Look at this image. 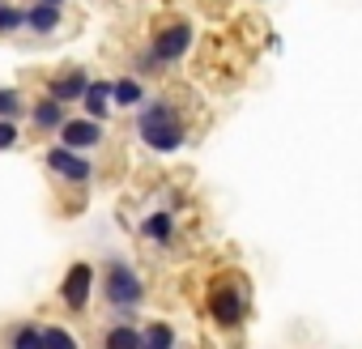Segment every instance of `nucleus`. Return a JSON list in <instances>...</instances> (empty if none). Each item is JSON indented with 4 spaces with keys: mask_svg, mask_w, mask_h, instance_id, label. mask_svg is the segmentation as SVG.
<instances>
[{
    "mask_svg": "<svg viewBox=\"0 0 362 349\" xmlns=\"http://www.w3.org/2000/svg\"><path fill=\"white\" fill-rule=\"evenodd\" d=\"M136 132H141V141L153 153H175V149H184V141H188V124L179 119L175 102H166V98H153V102L141 107Z\"/></svg>",
    "mask_w": 362,
    "mask_h": 349,
    "instance_id": "obj_1",
    "label": "nucleus"
},
{
    "mask_svg": "<svg viewBox=\"0 0 362 349\" xmlns=\"http://www.w3.org/2000/svg\"><path fill=\"white\" fill-rule=\"evenodd\" d=\"M205 311H209V319H214L222 332L243 328V324H247V315H252L247 285H243L239 277H218V281L209 285V294H205Z\"/></svg>",
    "mask_w": 362,
    "mask_h": 349,
    "instance_id": "obj_2",
    "label": "nucleus"
},
{
    "mask_svg": "<svg viewBox=\"0 0 362 349\" xmlns=\"http://www.w3.org/2000/svg\"><path fill=\"white\" fill-rule=\"evenodd\" d=\"M192 22H170V26H162L158 35H153V43H149V56H145V64H179L188 52H192Z\"/></svg>",
    "mask_w": 362,
    "mask_h": 349,
    "instance_id": "obj_3",
    "label": "nucleus"
},
{
    "mask_svg": "<svg viewBox=\"0 0 362 349\" xmlns=\"http://www.w3.org/2000/svg\"><path fill=\"white\" fill-rule=\"evenodd\" d=\"M145 298V285H141V277L128 268V264H111L107 268V302L119 311V315H132V307Z\"/></svg>",
    "mask_w": 362,
    "mask_h": 349,
    "instance_id": "obj_4",
    "label": "nucleus"
},
{
    "mask_svg": "<svg viewBox=\"0 0 362 349\" xmlns=\"http://www.w3.org/2000/svg\"><path fill=\"white\" fill-rule=\"evenodd\" d=\"M47 166L56 170V174H64V179L69 184H86L90 179V174H94V166L77 153V149H69V145H60V149H52L47 153Z\"/></svg>",
    "mask_w": 362,
    "mask_h": 349,
    "instance_id": "obj_5",
    "label": "nucleus"
},
{
    "mask_svg": "<svg viewBox=\"0 0 362 349\" xmlns=\"http://www.w3.org/2000/svg\"><path fill=\"white\" fill-rule=\"evenodd\" d=\"M90 290H94V268H90V264H73L69 277H64L60 298H64L73 311H86V307H90Z\"/></svg>",
    "mask_w": 362,
    "mask_h": 349,
    "instance_id": "obj_6",
    "label": "nucleus"
},
{
    "mask_svg": "<svg viewBox=\"0 0 362 349\" xmlns=\"http://www.w3.org/2000/svg\"><path fill=\"white\" fill-rule=\"evenodd\" d=\"M60 141L69 145V149H94L98 141H103V124L98 119H69L64 128H60Z\"/></svg>",
    "mask_w": 362,
    "mask_h": 349,
    "instance_id": "obj_7",
    "label": "nucleus"
},
{
    "mask_svg": "<svg viewBox=\"0 0 362 349\" xmlns=\"http://www.w3.org/2000/svg\"><path fill=\"white\" fill-rule=\"evenodd\" d=\"M141 235H145L149 243H162V247H166V243L175 239V218H170V209H153V213L141 222Z\"/></svg>",
    "mask_w": 362,
    "mask_h": 349,
    "instance_id": "obj_8",
    "label": "nucleus"
},
{
    "mask_svg": "<svg viewBox=\"0 0 362 349\" xmlns=\"http://www.w3.org/2000/svg\"><path fill=\"white\" fill-rule=\"evenodd\" d=\"M81 102H86V115L103 124V119L111 115V102H115V98H111V85H107V81H90V90H86Z\"/></svg>",
    "mask_w": 362,
    "mask_h": 349,
    "instance_id": "obj_9",
    "label": "nucleus"
},
{
    "mask_svg": "<svg viewBox=\"0 0 362 349\" xmlns=\"http://www.w3.org/2000/svg\"><path fill=\"white\" fill-rule=\"evenodd\" d=\"M86 90H90V73H69V77L52 81V98H56V102H69V98H86Z\"/></svg>",
    "mask_w": 362,
    "mask_h": 349,
    "instance_id": "obj_10",
    "label": "nucleus"
},
{
    "mask_svg": "<svg viewBox=\"0 0 362 349\" xmlns=\"http://www.w3.org/2000/svg\"><path fill=\"white\" fill-rule=\"evenodd\" d=\"M111 98H115V107H145V90L136 77H119L111 85Z\"/></svg>",
    "mask_w": 362,
    "mask_h": 349,
    "instance_id": "obj_11",
    "label": "nucleus"
},
{
    "mask_svg": "<svg viewBox=\"0 0 362 349\" xmlns=\"http://www.w3.org/2000/svg\"><path fill=\"white\" fill-rule=\"evenodd\" d=\"M141 341H145L141 349H175V341H179V336H175V328H170V324L153 319V324L141 332Z\"/></svg>",
    "mask_w": 362,
    "mask_h": 349,
    "instance_id": "obj_12",
    "label": "nucleus"
},
{
    "mask_svg": "<svg viewBox=\"0 0 362 349\" xmlns=\"http://www.w3.org/2000/svg\"><path fill=\"white\" fill-rule=\"evenodd\" d=\"M145 341H141V332L132 328V324H115L107 336H103V349H141Z\"/></svg>",
    "mask_w": 362,
    "mask_h": 349,
    "instance_id": "obj_13",
    "label": "nucleus"
},
{
    "mask_svg": "<svg viewBox=\"0 0 362 349\" xmlns=\"http://www.w3.org/2000/svg\"><path fill=\"white\" fill-rule=\"evenodd\" d=\"M26 26H35L39 35H52V30L60 26V5H35V9L26 13Z\"/></svg>",
    "mask_w": 362,
    "mask_h": 349,
    "instance_id": "obj_14",
    "label": "nucleus"
},
{
    "mask_svg": "<svg viewBox=\"0 0 362 349\" xmlns=\"http://www.w3.org/2000/svg\"><path fill=\"white\" fill-rule=\"evenodd\" d=\"M35 124H39V128H64L69 119H64V107H60L56 98H43V102L35 107Z\"/></svg>",
    "mask_w": 362,
    "mask_h": 349,
    "instance_id": "obj_15",
    "label": "nucleus"
},
{
    "mask_svg": "<svg viewBox=\"0 0 362 349\" xmlns=\"http://www.w3.org/2000/svg\"><path fill=\"white\" fill-rule=\"evenodd\" d=\"M13 349H47V341H43L39 328H18L13 332Z\"/></svg>",
    "mask_w": 362,
    "mask_h": 349,
    "instance_id": "obj_16",
    "label": "nucleus"
},
{
    "mask_svg": "<svg viewBox=\"0 0 362 349\" xmlns=\"http://www.w3.org/2000/svg\"><path fill=\"white\" fill-rule=\"evenodd\" d=\"M43 341H47V349H77L73 332H64V328H47V332H43Z\"/></svg>",
    "mask_w": 362,
    "mask_h": 349,
    "instance_id": "obj_17",
    "label": "nucleus"
},
{
    "mask_svg": "<svg viewBox=\"0 0 362 349\" xmlns=\"http://www.w3.org/2000/svg\"><path fill=\"white\" fill-rule=\"evenodd\" d=\"M26 22V13L22 9H13V5H0V35H5V30H18Z\"/></svg>",
    "mask_w": 362,
    "mask_h": 349,
    "instance_id": "obj_18",
    "label": "nucleus"
},
{
    "mask_svg": "<svg viewBox=\"0 0 362 349\" xmlns=\"http://www.w3.org/2000/svg\"><path fill=\"white\" fill-rule=\"evenodd\" d=\"M22 111V98L13 90H0V115H18Z\"/></svg>",
    "mask_w": 362,
    "mask_h": 349,
    "instance_id": "obj_19",
    "label": "nucleus"
},
{
    "mask_svg": "<svg viewBox=\"0 0 362 349\" xmlns=\"http://www.w3.org/2000/svg\"><path fill=\"white\" fill-rule=\"evenodd\" d=\"M13 141H18V128H13L9 119H0V149H9Z\"/></svg>",
    "mask_w": 362,
    "mask_h": 349,
    "instance_id": "obj_20",
    "label": "nucleus"
},
{
    "mask_svg": "<svg viewBox=\"0 0 362 349\" xmlns=\"http://www.w3.org/2000/svg\"><path fill=\"white\" fill-rule=\"evenodd\" d=\"M39 5H64V0H39Z\"/></svg>",
    "mask_w": 362,
    "mask_h": 349,
    "instance_id": "obj_21",
    "label": "nucleus"
}]
</instances>
